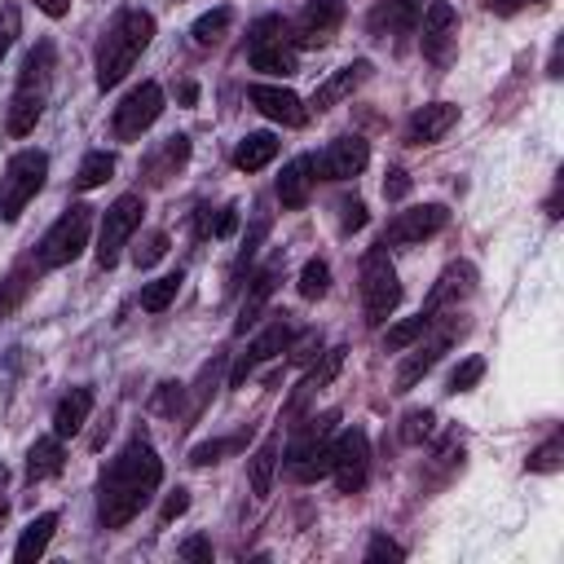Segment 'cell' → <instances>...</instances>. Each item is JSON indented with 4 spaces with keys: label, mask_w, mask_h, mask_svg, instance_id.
Returning <instances> with one entry per match:
<instances>
[{
    "label": "cell",
    "mask_w": 564,
    "mask_h": 564,
    "mask_svg": "<svg viewBox=\"0 0 564 564\" xmlns=\"http://www.w3.org/2000/svg\"><path fill=\"white\" fill-rule=\"evenodd\" d=\"M234 229H238V212H234V207H216V212L203 207V216H198V234H203V238H207V234H212V238H229Z\"/></svg>",
    "instance_id": "37"
},
{
    "label": "cell",
    "mask_w": 564,
    "mask_h": 564,
    "mask_svg": "<svg viewBox=\"0 0 564 564\" xmlns=\"http://www.w3.org/2000/svg\"><path fill=\"white\" fill-rule=\"evenodd\" d=\"M31 291V269L26 264H18L4 282H0V317H9L18 304H22V295Z\"/></svg>",
    "instance_id": "36"
},
{
    "label": "cell",
    "mask_w": 564,
    "mask_h": 564,
    "mask_svg": "<svg viewBox=\"0 0 564 564\" xmlns=\"http://www.w3.org/2000/svg\"><path fill=\"white\" fill-rule=\"evenodd\" d=\"M370 163V145L361 137H335L317 159H313V172L322 181H352L361 167Z\"/></svg>",
    "instance_id": "14"
},
{
    "label": "cell",
    "mask_w": 564,
    "mask_h": 564,
    "mask_svg": "<svg viewBox=\"0 0 564 564\" xmlns=\"http://www.w3.org/2000/svg\"><path fill=\"white\" fill-rule=\"evenodd\" d=\"M286 344H291V322H286V313H273V322L247 344V352L234 361V375H229V383L238 388L260 361H269V357H278V352H286Z\"/></svg>",
    "instance_id": "16"
},
{
    "label": "cell",
    "mask_w": 564,
    "mask_h": 564,
    "mask_svg": "<svg viewBox=\"0 0 564 564\" xmlns=\"http://www.w3.org/2000/svg\"><path fill=\"white\" fill-rule=\"evenodd\" d=\"M295 286H300V295H304V300H322V295L330 291V264L313 256V260L300 269V282H295Z\"/></svg>",
    "instance_id": "35"
},
{
    "label": "cell",
    "mask_w": 564,
    "mask_h": 564,
    "mask_svg": "<svg viewBox=\"0 0 564 564\" xmlns=\"http://www.w3.org/2000/svg\"><path fill=\"white\" fill-rule=\"evenodd\" d=\"M361 304H366L370 326H383L392 317V308L401 304V282H397V269L388 260V242L370 247L361 260Z\"/></svg>",
    "instance_id": "8"
},
{
    "label": "cell",
    "mask_w": 564,
    "mask_h": 564,
    "mask_svg": "<svg viewBox=\"0 0 564 564\" xmlns=\"http://www.w3.org/2000/svg\"><path fill=\"white\" fill-rule=\"evenodd\" d=\"M181 101L194 106V101H198V88H194V84H181Z\"/></svg>",
    "instance_id": "54"
},
{
    "label": "cell",
    "mask_w": 564,
    "mask_h": 564,
    "mask_svg": "<svg viewBox=\"0 0 564 564\" xmlns=\"http://www.w3.org/2000/svg\"><path fill=\"white\" fill-rule=\"evenodd\" d=\"M264 234H269V220H256V229L247 234V247H242V251H238V260H234V286L242 282V269L256 260V251H260V238H264Z\"/></svg>",
    "instance_id": "43"
},
{
    "label": "cell",
    "mask_w": 564,
    "mask_h": 564,
    "mask_svg": "<svg viewBox=\"0 0 564 564\" xmlns=\"http://www.w3.org/2000/svg\"><path fill=\"white\" fill-rule=\"evenodd\" d=\"M247 97H251V106H256L264 119H273V123H286V128H304V123H308V106H304L291 88L251 84V88H247Z\"/></svg>",
    "instance_id": "18"
},
{
    "label": "cell",
    "mask_w": 564,
    "mask_h": 564,
    "mask_svg": "<svg viewBox=\"0 0 564 564\" xmlns=\"http://www.w3.org/2000/svg\"><path fill=\"white\" fill-rule=\"evenodd\" d=\"M273 154H278V137L273 132H247L238 141V150H234V167L238 172H260L264 163H273Z\"/></svg>",
    "instance_id": "28"
},
{
    "label": "cell",
    "mask_w": 564,
    "mask_h": 564,
    "mask_svg": "<svg viewBox=\"0 0 564 564\" xmlns=\"http://www.w3.org/2000/svg\"><path fill=\"white\" fill-rule=\"evenodd\" d=\"M44 176H48V154L44 150H18L0 176V220H18L22 207L40 194Z\"/></svg>",
    "instance_id": "7"
},
{
    "label": "cell",
    "mask_w": 564,
    "mask_h": 564,
    "mask_svg": "<svg viewBox=\"0 0 564 564\" xmlns=\"http://www.w3.org/2000/svg\"><path fill=\"white\" fill-rule=\"evenodd\" d=\"M163 115V88L154 79L137 84L119 106H115V137L119 141H137L145 128H154V119Z\"/></svg>",
    "instance_id": "11"
},
{
    "label": "cell",
    "mask_w": 564,
    "mask_h": 564,
    "mask_svg": "<svg viewBox=\"0 0 564 564\" xmlns=\"http://www.w3.org/2000/svg\"><path fill=\"white\" fill-rule=\"evenodd\" d=\"M432 423H436L432 410H410V414L401 419V441H405V445H423V441L432 436Z\"/></svg>",
    "instance_id": "40"
},
{
    "label": "cell",
    "mask_w": 564,
    "mask_h": 564,
    "mask_svg": "<svg viewBox=\"0 0 564 564\" xmlns=\"http://www.w3.org/2000/svg\"><path fill=\"white\" fill-rule=\"evenodd\" d=\"M141 212H145L141 194H119V198L106 207L101 234H97V264H101V269H115V264H119L123 247H128L132 234L141 229Z\"/></svg>",
    "instance_id": "9"
},
{
    "label": "cell",
    "mask_w": 564,
    "mask_h": 564,
    "mask_svg": "<svg viewBox=\"0 0 564 564\" xmlns=\"http://www.w3.org/2000/svg\"><path fill=\"white\" fill-rule=\"evenodd\" d=\"M379 560H405V551H401L392 538L375 533V538H370V546H366V564H379Z\"/></svg>",
    "instance_id": "45"
},
{
    "label": "cell",
    "mask_w": 564,
    "mask_h": 564,
    "mask_svg": "<svg viewBox=\"0 0 564 564\" xmlns=\"http://www.w3.org/2000/svg\"><path fill=\"white\" fill-rule=\"evenodd\" d=\"M427 326H432V317H427V313L419 308L414 317H405V322H397V326H388V335H383V348H392V352H401V348H410V344H414V339H419V335H423Z\"/></svg>",
    "instance_id": "34"
},
{
    "label": "cell",
    "mask_w": 564,
    "mask_h": 564,
    "mask_svg": "<svg viewBox=\"0 0 564 564\" xmlns=\"http://www.w3.org/2000/svg\"><path fill=\"white\" fill-rule=\"evenodd\" d=\"M471 291H476V264H467V260H454V264H445V273L432 282L423 313H427V317H441V313H458V304H463Z\"/></svg>",
    "instance_id": "13"
},
{
    "label": "cell",
    "mask_w": 564,
    "mask_h": 564,
    "mask_svg": "<svg viewBox=\"0 0 564 564\" xmlns=\"http://www.w3.org/2000/svg\"><path fill=\"white\" fill-rule=\"evenodd\" d=\"M229 22H234V13H229V9L220 4V9H212V13H203V18L194 22V31H189V35H194V44H203V48H207V44H220V40H225V31H229Z\"/></svg>",
    "instance_id": "33"
},
{
    "label": "cell",
    "mask_w": 564,
    "mask_h": 564,
    "mask_svg": "<svg viewBox=\"0 0 564 564\" xmlns=\"http://www.w3.org/2000/svg\"><path fill=\"white\" fill-rule=\"evenodd\" d=\"M251 66L264 70V75H295L300 62H295V48L286 40H269V44H251Z\"/></svg>",
    "instance_id": "29"
},
{
    "label": "cell",
    "mask_w": 564,
    "mask_h": 564,
    "mask_svg": "<svg viewBox=\"0 0 564 564\" xmlns=\"http://www.w3.org/2000/svg\"><path fill=\"white\" fill-rule=\"evenodd\" d=\"M560 454H564V441H560V436H551L546 445H538V449L529 454V463H524V467H529V471H555V467H560Z\"/></svg>",
    "instance_id": "42"
},
{
    "label": "cell",
    "mask_w": 564,
    "mask_h": 564,
    "mask_svg": "<svg viewBox=\"0 0 564 564\" xmlns=\"http://www.w3.org/2000/svg\"><path fill=\"white\" fill-rule=\"evenodd\" d=\"M308 194H313V159L300 154V159H291V163L282 167V176H278V203L295 212V207L308 203Z\"/></svg>",
    "instance_id": "22"
},
{
    "label": "cell",
    "mask_w": 564,
    "mask_h": 564,
    "mask_svg": "<svg viewBox=\"0 0 564 564\" xmlns=\"http://www.w3.org/2000/svg\"><path fill=\"white\" fill-rule=\"evenodd\" d=\"M480 375H485V357H467V361L449 375V392H471V388L480 383Z\"/></svg>",
    "instance_id": "41"
},
{
    "label": "cell",
    "mask_w": 564,
    "mask_h": 564,
    "mask_svg": "<svg viewBox=\"0 0 564 564\" xmlns=\"http://www.w3.org/2000/svg\"><path fill=\"white\" fill-rule=\"evenodd\" d=\"M110 176H115V154L93 150V154H84V163H79V172H75V189H97V185H106Z\"/></svg>",
    "instance_id": "32"
},
{
    "label": "cell",
    "mask_w": 564,
    "mask_h": 564,
    "mask_svg": "<svg viewBox=\"0 0 564 564\" xmlns=\"http://www.w3.org/2000/svg\"><path fill=\"white\" fill-rule=\"evenodd\" d=\"M185 159H189V137H167V141H163V150L150 159V181H154V185H159V181H167Z\"/></svg>",
    "instance_id": "30"
},
{
    "label": "cell",
    "mask_w": 564,
    "mask_h": 564,
    "mask_svg": "<svg viewBox=\"0 0 564 564\" xmlns=\"http://www.w3.org/2000/svg\"><path fill=\"white\" fill-rule=\"evenodd\" d=\"M93 414V388H70L53 410V436H75Z\"/></svg>",
    "instance_id": "23"
},
{
    "label": "cell",
    "mask_w": 564,
    "mask_h": 564,
    "mask_svg": "<svg viewBox=\"0 0 564 564\" xmlns=\"http://www.w3.org/2000/svg\"><path fill=\"white\" fill-rule=\"evenodd\" d=\"M159 480H163V463H159L154 445L141 441V436L128 441L110 458V467L101 471V480H97V516H101V529H123L154 498Z\"/></svg>",
    "instance_id": "1"
},
{
    "label": "cell",
    "mask_w": 564,
    "mask_h": 564,
    "mask_svg": "<svg viewBox=\"0 0 564 564\" xmlns=\"http://www.w3.org/2000/svg\"><path fill=\"white\" fill-rule=\"evenodd\" d=\"M181 560H212V542H207V538H189V542H181Z\"/></svg>",
    "instance_id": "49"
},
{
    "label": "cell",
    "mask_w": 564,
    "mask_h": 564,
    "mask_svg": "<svg viewBox=\"0 0 564 564\" xmlns=\"http://www.w3.org/2000/svg\"><path fill=\"white\" fill-rule=\"evenodd\" d=\"M150 40H154V13H145V9L115 13V22L106 26L101 48H97V88L101 93L115 88L137 66V57L150 48Z\"/></svg>",
    "instance_id": "2"
},
{
    "label": "cell",
    "mask_w": 564,
    "mask_h": 564,
    "mask_svg": "<svg viewBox=\"0 0 564 564\" xmlns=\"http://www.w3.org/2000/svg\"><path fill=\"white\" fill-rule=\"evenodd\" d=\"M229 449V441H207V445H198L194 454H189V463H198V467H207V463H220V454Z\"/></svg>",
    "instance_id": "47"
},
{
    "label": "cell",
    "mask_w": 564,
    "mask_h": 564,
    "mask_svg": "<svg viewBox=\"0 0 564 564\" xmlns=\"http://www.w3.org/2000/svg\"><path fill=\"white\" fill-rule=\"evenodd\" d=\"M48 88H53V44H35L26 53L22 75H18V88L9 97V119H4L9 137H26L40 123V115L48 106Z\"/></svg>",
    "instance_id": "3"
},
{
    "label": "cell",
    "mask_w": 564,
    "mask_h": 564,
    "mask_svg": "<svg viewBox=\"0 0 564 564\" xmlns=\"http://www.w3.org/2000/svg\"><path fill=\"white\" fill-rule=\"evenodd\" d=\"M53 529H57V516H53V511L35 516V520L22 529V538H18V546H13V560H18V564L40 560V555L48 551V542H53Z\"/></svg>",
    "instance_id": "27"
},
{
    "label": "cell",
    "mask_w": 564,
    "mask_h": 564,
    "mask_svg": "<svg viewBox=\"0 0 564 564\" xmlns=\"http://www.w3.org/2000/svg\"><path fill=\"white\" fill-rule=\"evenodd\" d=\"M278 449H282V427H273L264 441H260V449L251 454V494L256 498H264L269 489H273V471H278Z\"/></svg>",
    "instance_id": "25"
},
{
    "label": "cell",
    "mask_w": 564,
    "mask_h": 564,
    "mask_svg": "<svg viewBox=\"0 0 564 564\" xmlns=\"http://www.w3.org/2000/svg\"><path fill=\"white\" fill-rule=\"evenodd\" d=\"M463 335V322H458V313H441V317H432V326L410 344V352L401 357V366H397V392H410L449 348H454V339Z\"/></svg>",
    "instance_id": "5"
},
{
    "label": "cell",
    "mask_w": 564,
    "mask_h": 564,
    "mask_svg": "<svg viewBox=\"0 0 564 564\" xmlns=\"http://www.w3.org/2000/svg\"><path fill=\"white\" fill-rule=\"evenodd\" d=\"M335 419H339V414H335V410H326V414L308 419V427H304V432H295V436H291V445H286V471H291V480L313 485V480L330 476Z\"/></svg>",
    "instance_id": "4"
},
{
    "label": "cell",
    "mask_w": 564,
    "mask_h": 564,
    "mask_svg": "<svg viewBox=\"0 0 564 564\" xmlns=\"http://www.w3.org/2000/svg\"><path fill=\"white\" fill-rule=\"evenodd\" d=\"M13 31H18V18H13V13H4V26H0V57H4V48L13 44Z\"/></svg>",
    "instance_id": "51"
},
{
    "label": "cell",
    "mask_w": 564,
    "mask_h": 564,
    "mask_svg": "<svg viewBox=\"0 0 564 564\" xmlns=\"http://www.w3.org/2000/svg\"><path fill=\"white\" fill-rule=\"evenodd\" d=\"M163 256H167V234H163V229H150V234L132 247V264H137V269H150V264H159Z\"/></svg>",
    "instance_id": "38"
},
{
    "label": "cell",
    "mask_w": 564,
    "mask_h": 564,
    "mask_svg": "<svg viewBox=\"0 0 564 564\" xmlns=\"http://www.w3.org/2000/svg\"><path fill=\"white\" fill-rule=\"evenodd\" d=\"M339 212H344V216H339V229H344V234H357V229L366 225V203H361V198H344Z\"/></svg>",
    "instance_id": "46"
},
{
    "label": "cell",
    "mask_w": 564,
    "mask_h": 564,
    "mask_svg": "<svg viewBox=\"0 0 564 564\" xmlns=\"http://www.w3.org/2000/svg\"><path fill=\"white\" fill-rule=\"evenodd\" d=\"M445 225H449V212H445L441 203H423V207L397 212V220L388 225L383 242H397V247H414V242H423V238H436Z\"/></svg>",
    "instance_id": "15"
},
{
    "label": "cell",
    "mask_w": 564,
    "mask_h": 564,
    "mask_svg": "<svg viewBox=\"0 0 564 564\" xmlns=\"http://www.w3.org/2000/svg\"><path fill=\"white\" fill-rule=\"evenodd\" d=\"M419 9H423V0H379L370 9V31L383 40H388V31H410L419 22Z\"/></svg>",
    "instance_id": "24"
},
{
    "label": "cell",
    "mask_w": 564,
    "mask_h": 564,
    "mask_svg": "<svg viewBox=\"0 0 564 564\" xmlns=\"http://www.w3.org/2000/svg\"><path fill=\"white\" fill-rule=\"evenodd\" d=\"M88 229H93V207H88V203H70V207L48 225V234L40 238L35 264H40V269H62V264H70V260L88 247Z\"/></svg>",
    "instance_id": "6"
},
{
    "label": "cell",
    "mask_w": 564,
    "mask_h": 564,
    "mask_svg": "<svg viewBox=\"0 0 564 564\" xmlns=\"http://www.w3.org/2000/svg\"><path fill=\"white\" fill-rule=\"evenodd\" d=\"M278 273H282V260H269V264L251 278V291L242 295V304H238V322H234L238 335H247V326L260 322V308L269 304V295H273V286H278Z\"/></svg>",
    "instance_id": "21"
},
{
    "label": "cell",
    "mask_w": 564,
    "mask_h": 564,
    "mask_svg": "<svg viewBox=\"0 0 564 564\" xmlns=\"http://www.w3.org/2000/svg\"><path fill=\"white\" fill-rule=\"evenodd\" d=\"M348 13V0H308L304 13L295 18V44L300 48H322L335 40L339 22Z\"/></svg>",
    "instance_id": "12"
},
{
    "label": "cell",
    "mask_w": 564,
    "mask_h": 564,
    "mask_svg": "<svg viewBox=\"0 0 564 564\" xmlns=\"http://www.w3.org/2000/svg\"><path fill=\"white\" fill-rule=\"evenodd\" d=\"M286 352H291V366H313V361L322 357V330H304V335H291Z\"/></svg>",
    "instance_id": "39"
},
{
    "label": "cell",
    "mask_w": 564,
    "mask_h": 564,
    "mask_svg": "<svg viewBox=\"0 0 564 564\" xmlns=\"http://www.w3.org/2000/svg\"><path fill=\"white\" fill-rule=\"evenodd\" d=\"M366 75H370V62H366V57H357V62L330 70V75L313 88V110H330V106H339L344 97H352V93L366 84Z\"/></svg>",
    "instance_id": "20"
},
{
    "label": "cell",
    "mask_w": 564,
    "mask_h": 564,
    "mask_svg": "<svg viewBox=\"0 0 564 564\" xmlns=\"http://www.w3.org/2000/svg\"><path fill=\"white\" fill-rule=\"evenodd\" d=\"M269 40H286V22L282 18H260V22H251V31H247V44H269Z\"/></svg>",
    "instance_id": "44"
},
{
    "label": "cell",
    "mask_w": 564,
    "mask_h": 564,
    "mask_svg": "<svg viewBox=\"0 0 564 564\" xmlns=\"http://www.w3.org/2000/svg\"><path fill=\"white\" fill-rule=\"evenodd\" d=\"M454 123H458V106H454V101H427V106H419V110L410 115V123H405V145H432V141H441Z\"/></svg>",
    "instance_id": "19"
},
{
    "label": "cell",
    "mask_w": 564,
    "mask_h": 564,
    "mask_svg": "<svg viewBox=\"0 0 564 564\" xmlns=\"http://www.w3.org/2000/svg\"><path fill=\"white\" fill-rule=\"evenodd\" d=\"M181 282H185L181 269H176V273H163V278H154V282H145V286H141V308H145V313H163V308L176 300Z\"/></svg>",
    "instance_id": "31"
},
{
    "label": "cell",
    "mask_w": 564,
    "mask_h": 564,
    "mask_svg": "<svg viewBox=\"0 0 564 564\" xmlns=\"http://www.w3.org/2000/svg\"><path fill=\"white\" fill-rule=\"evenodd\" d=\"M185 507H189V494H185V489H176V494L163 502V524H167V520H176Z\"/></svg>",
    "instance_id": "50"
},
{
    "label": "cell",
    "mask_w": 564,
    "mask_h": 564,
    "mask_svg": "<svg viewBox=\"0 0 564 564\" xmlns=\"http://www.w3.org/2000/svg\"><path fill=\"white\" fill-rule=\"evenodd\" d=\"M454 40H458V13L445 4V0H436L427 13H423V35H419V44H423V57L427 62H449V48H454Z\"/></svg>",
    "instance_id": "17"
},
{
    "label": "cell",
    "mask_w": 564,
    "mask_h": 564,
    "mask_svg": "<svg viewBox=\"0 0 564 564\" xmlns=\"http://www.w3.org/2000/svg\"><path fill=\"white\" fill-rule=\"evenodd\" d=\"M4 516H9V502H4V498H0V524H4Z\"/></svg>",
    "instance_id": "55"
},
{
    "label": "cell",
    "mask_w": 564,
    "mask_h": 564,
    "mask_svg": "<svg viewBox=\"0 0 564 564\" xmlns=\"http://www.w3.org/2000/svg\"><path fill=\"white\" fill-rule=\"evenodd\" d=\"M330 476L339 494H357L370 476V436L361 427H348L330 441Z\"/></svg>",
    "instance_id": "10"
},
{
    "label": "cell",
    "mask_w": 564,
    "mask_h": 564,
    "mask_svg": "<svg viewBox=\"0 0 564 564\" xmlns=\"http://www.w3.org/2000/svg\"><path fill=\"white\" fill-rule=\"evenodd\" d=\"M66 467V449H62V436H40L35 445H31V454H26V476H31V485L35 480H48V476H57Z\"/></svg>",
    "instance_id": "26"
},
{
    "label": "cell",
    "mask_w": 564,
    "mask_h": 564,
    "mask_svg": "<svg viewBox=\"0 0 564 564\" xmlns=\"http://www.w3.org/2000/svg\"><path fill=\"white\" fill-rule=\"evenodd\" d=\"M35 4H40L48 18H66V13H70V0H35Z\"/></svg>",
    "instance_id": "52"
},
{
    "label": "cell",
    "mask_w": 564,
    "mask_h": 564,
    "mask_svg": "<svg viewBox=\"0 0 564 564\" xmlns=\"http://www.w3.org/2000/svg\"><path fill=\"white\" fill-rule=\"evenodd\" d=\"M520 4H538V0H520Z\"/></svg>",
    "instance_id": "56"
},
{
    "label": "cell",
    "mask_w": 564,
    "mask_h": 564,
    "mask_svg": "<svg viewBox=\"0 0 564 564\" xmlns=\"http://www.w3.org/2000/svg\"><path fill=\"white\" fill-rule=\"evenodd\" d=\"M383 194H388V198H405V194H410V176H405L401 167H392L388 181H383Z\"/></svg>",
    "instance_id": "48"
},
{
    "label": "cell",
    "mask_w": 564,
    "mask_h": 564,
    "mask_svg": "<svg viewBox=\"0 0 564 564\" xmlns=\"http://www.w3.org/2000/svg\"><path fill=\"white\" fill-rule=\"evenodd\" d=\"M489 9H494V13H516L520 0H489Z\"/></svg>",
    "instance_id": "53"
}]
</instances>
